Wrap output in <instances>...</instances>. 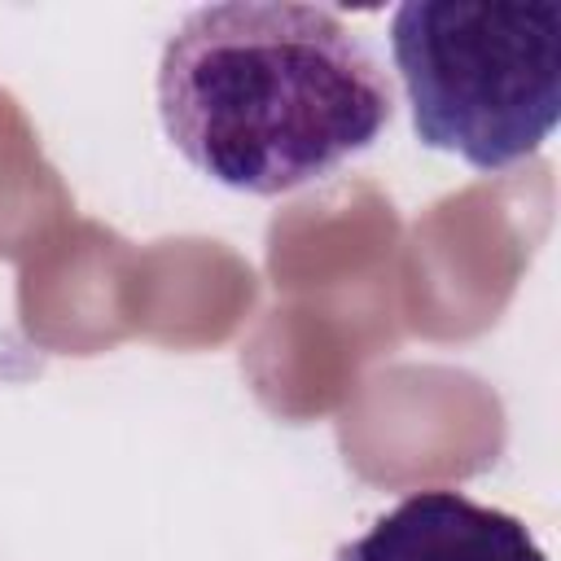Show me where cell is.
Instances as JSON below:
<instances>
[{
  "label": "cell",
  "instance_id": "7a4b0ae2",
  "mask_svg": "<svg viewBox=\"0 0 561 561\" xmlns=\"http://www.w3.org/2000/svg\"><path fill=\"white\" fill-rule=\"evenodd\" d=\"M390 57L421 145L504 171L561 118V9L522 0H408Z\"/></svg>",
  "mask_w": 561,
  "mask_h": 561
},
{
  "label": "cell",
  "instance_id": "6da1fadb",
  "mask_svg": "<svg viewBox=\"0 0 561 561\" xmlns=\"http://www.w3.org/2000/svg\"><path fill=\"white\" fill-rule=\"evenodd\" d=\"M390 110L377 57L316 4L193 9L158 61L171 145L215 184L254 197L333 175L386 131Z\"/></svg>",
  "mask_w": 561,
  "mask_h": 561
},
{
  "label": "cell",
  "instance_id": "3957f363",
  "mask_svg": "<svg viewBox=\"0 0 561 561\" xmlns=\"http://www.w3.org/2000/svg\"><path fill=\"white\" fill-rule=\"evenodd\" d=\"M333 561H548L522 517L478 504L465 491H412Z\"/></svg>",
  "mask_w": 561,
  "mask_h": 561
}]
</instances>
